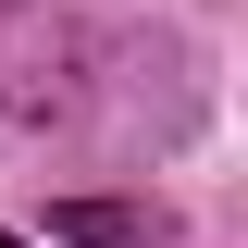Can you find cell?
<instances>
[{
	"label": "cell",
	"mask_w": 248,
	"mask_h": 248,
	"mask_svg": "<svg viewBox=\"0 0 248 248\" xmlns=\"http://www.w3.org/2000/svg\"><path fill=\"white\" fill-rule=\"evenodd\" d=\"M62 248H174V211L161 199H50Z\"/></svg>",
	"instance_id": "1"
},
{
	"label": "cell",
	"mask_w": 248,
	"mask_h": 248,
	"mask_svg": "<svg viewBox=\"0 0 248 248\" xmlns=\"http://www.w3.org/2000/svg\"><path fill=\"white\" fill-rule=\"evenodd\" d=\"M0 248H25V236H0Z\"/></svg>",
	"instance_id": "2"
}]
</instances>
